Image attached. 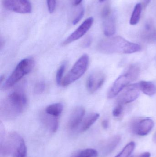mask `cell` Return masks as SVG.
Here are the masks:
<instances>
[{
    "mask_svg": "<svg viewBox=\"0 0 156 157\" xmlns=\"http://www.w3.org/2000/svg\"><path fill=\"white\" fill-rule=\"evenodd\" d=\"M28 101L23 90H16L1 102L0 114L3 119L11 120L17 118L26 109Z\"/></svg>",
    "mask_w": 156,
    "mask_h": 157,
    "instance_id": "1",
    "label": "cell"
},
{
    "mask_svg": "<svg viewBox=\"0 0 156 157\" xmlns=\"http://www.w3.org/2000/svg\"><path fill=\"white\" fill-rule=\"evenodd\" d=\"M98 50L106 54H131L141 50L140 45L132 43L121 36H115L101 40L98 45Z\"/></svg>",
    "mask_w": 156,
    "mask_h": 157,
    "instance_id": "2",
    "label": "cell"
},
{
    "mask_svg": "<svg viewBox=\"0 0 156 157\" xmlns=\"http://www.w3.org/2000/svg\"><path fill=\"white\" fill-rule=\"evenodd\" d=\"M2 156L6 157L12 155L13 157H26L27 147L23 137L17 133H10L4 142L0 144Z\"/></svg>",
    "mask_w": 156,
    "mask_h": 157,
    "instance_id": "3",
    "label": "cell"
},
{
    "mask_svg": "<svg viewBox=\"0 0 156 157\" xmlns=\"http://www.w3.org/2000/svg\"><path fill=\"white\" fill-rule=\"evenodd\" d=\"M140 73V67L138 65L132 64L129 65L114 81L108 93V98H112L117 96L129 84L135 81L139 77Z\"/></svg>",
    "mask_w": 156,
    "mask_h": 157,
    "instance_id": "4",
    "label": "cell"
},
{
    "mask_svg": "<svg viewBox=\"0 0 156 157\" xmlns=\"http://www.w3.org/2000/svg\"><path fill=\"white\" fill-rule=\"evenodd\" d=\"M34 66L35 61L33 58H27L22 60L4 83L2 86L3 89H7L13 87L25 75L29 73Z\"/></svg>",
    "mask_w": 156,
    "mask_h": 157,
    "instance_id": "5",
    "label": "cell"
},
{
    "mask_svg": "<svg viewBox=\"0 0 156 157\" xmlns=\"http://www.w3.org/2000/svg\"><path fill=\"white\" fill-rule=\"evenodd\" d=\"M89 58L87 54H83L77 61L71 70L63 78L61 86H67L74 83L86 72L89 66Z\"/></svg>",
    "mask_w": 156,
    "mask_h": 157,
    "instance_id": "6",
    "label": "cell"
},
{
    "mask_svg": "<svg viewBox=\"0 0 156 157\" xmlns=\"http://www.w3.org/2000/svg\"><path fill=\"white\" fill-rule=\"evenodd\" d=\"M2 4L5 9L18 13H29L32 11L29 0H2Z\"/></svg>",
    "mask_w": 156,
    "mask_h": 157,
    "instance_id": "7",
    "label": "cell"
},
{
    "mask_svg": "<svg viewBox=\"0 0 156 157\" xmlns=\"http://www.w3.org/2000/svg\"><path fill=\"white\" fill-rule=\"evenodd\" d=\"M154 126V122L150 118L137 119L133 121L131 124L132 131L140 136L147 135Z\"/></svg>",
    "mask_w": 156,
    "mask_h": 157,
    "instance_id": "8",
    "label": "cell"
},
{
    "mask_svg": "<svg viewBox=\"0 0 156 157\" xmlns=\"http://www.w3.org/2000/svg\"><path fill=\"white\" fill-rule=\"evenodd\" d=\"M140 90L138 83L127 86L117 98V103L124 105L133 102L139 97Z\"/></svg>",
    "mask_w": 156,
    "mask_h": 157,
    "instance_id": "9",
    "label": "cell"
},
{
    "mask_svg": "<svg viewBox=\"0 0 156 157\" xmlns=\"http://www.w3.org/2000/svg\"><path fill=\"white\" fill-rule=\"evenodd\" d=\"M93 18L89 17L87 18L71 35H70L64 41L62 45L66 46L68 45L84 36L89 30L93 23Z\"/></svg>",
    "mask_w": 156,
    "mask_h": 157,
    "instance_id": "10",
    "label": "cell"
},
{
    "mask_svg": "<svg viewBox=\"0 0 156 157\" xmlns=\"http://www.w3.org/2000/svg\"><path fill=\"white\" fill-rule=\"evenodd\" d=\"M106 78L104 73L97 71L90 75L86 83L87 90L89 93L96 92L104 84Z\"/></svg>",
    "mask_w": 156,
    "mask_h": 157,
    "instance_id": "11",
    "label": "cell"
},
{
    "mask_svg": "<svg viewBox=\"0 0 156 157\" xmlns=\"http://www.w3.org/2000/svg\"><path fill=\"white\" fill-rule=\"evenodd\" d=\"M85 111L82 107H77L73 109L68 122V127L70 130L77 129L82 122Z\"/></svg>",
    "mask_w": 156,
    "mask_h": 157,
    "instance_id": "12",
    "label": "cell"
},
{
    "mask_svg": "<svg viewBox=\"0 0 156 157\" xmlns=\"http://www.w3.org/2000/svg\"><path fill=\"white\" fill-rule=\"evenodd\" d=\"M40 118L45 126L53 133L56 132L58 129V117L52 116L45 112L41 113Z\"/></svg>",
    "mask_w": 156,
    "mask_h": 157,
    "instance_id": "13",
    "label": "cell"
},
{
    "mask_svg": "<svg viewBox=\"0 0 156 157\" xmlns=\"http://www.w3.org/2000/svg\"><path fill=\"white\" fill-rule=\"evenodd\" d=\"M103 18L105 19L103 25L104 35L108 37L111 36L115 33L116 28L114 17L110 14Z\"/></svg>",
    "mask_w": 156,
    "mask_h": 157,
    "instance_id": "14",
    "label": "cell"
},
{
    "mask_svg": "<svg viewBox=\"0 0 156 157\" xmlns=\"http://www.w3.org/2000/svg\"><path fill=\"white\" fill-rule=\"evenodd\" d=\"M142 37L144 40L147 42L156 41V29L150 23L147 24Z\"/></svg>",
    "mask_w": 156,
    "mask_h": 157,
    "instance_id": "15",
    "label": "cell"
},
{
    "mask_svg": "<svg viewBox=\"0 0 156 157\" xmlns=\"http://www.w3.org/2000/svg\"><path fill=\"white\" fill-rule=\"evenodd\" d=\"M100 117V114L98 113H91L88 115L82 122L80 131L82 132H85L98 120Z\"/></svg>",
    "mask_w": 156,
    "mask_h": 157,
    "instance_id": "16",
    "label": "cell"
},
{
    "mask_svg": "<svg viewBox=\"0 0 156 157\" xmlns=\"http://www.w3.org/2000/svg\"><path fill=\"white\" fill-rule=\"evenodd\" d=\"M140 90L147 96L152 97L156 94V86L152 82L140 81L138 83Z\"/></svg>",
    "mask_w": 156,
    "mask_h": 157,
    "instance_id": "17",
    "label": "cell"
},
{
    "mask_svg": "<svg viewBox=\"0 0 156 157\" xmlns=\"http://www.w3.org/2000/svg\"><path fill=\"white\" fill-rule=\"evenodd\" d=\"M63 110V105L61 103H55L50 104L46 107L45 112L52 116L58 117Z\"/></svg>",
    "mask_w": 156,
    "mask_h": 157,
    "instance_id": "18",
    "label": "cell"
},
{
    "mask_svg": "<svg viewBox=\"0 0 156 157\" xmlns=\"http://www.w3.org/2000/svg\"><path fill=\"white\" fill-rule=\"evenodd\" d=\"M121 138L119 136H116L112 137L108 140L104 147V152L106 154L111 153L113 150L115 149L121 141Z\"/></svg>",
    "mask_w": 156,
    "mask_h": 157,
    "instance_id": "19",
    "label": "cell"
},
{
    "mask_svg": "<svg viewBox=\"0 0 156 157\" xmlns=\"http://www.w3.org/2000/svg\"><path fill=\"white\" fill-rule=\"evenodd\" d=\"M142 9V7L141 3H139L136 4V5L135 6L131 19H130V23L131 25H134L139 22L141 17Z\"/></svg>",
    "mask_w": 156,
    "mask_h": 157,
    "instance_id": "20",
    "label": "cell"
},
{
    "mask_svg": "<svg viewBox=\"0 0 156 157\" xmlns=\"http://www.w3.org/2000/svg\"><path fill=\"white\" fill-rule=\"evenodd\" d=\"M135 147L134 142H130L125 147L122 152L115 157H129L133 152Z\"/></svg>",
    "mask_w": 156,
    "mask_h": 157,
    "instance_id": "21",
    "label": "cell"
},
{
    "mask_svg": "<svg viewBox=\"0 0 156 157\" xmlns=\"http://www.w3.org/2000/svg\"><path fill=\"white\" fill-rule=\"evenodd\" d=\"M98 152L95 149L88 148L78 152L73 157H97Z\"/></svg>",
    "mask_w": 156,
    "mask_h": 157,
    "instance_id": "22",
    "label": "cell"
},
{
    "mask_svg": "<svg viewBox=\"0 0 156 157\" xmlns=\"http://www.w3.org/2000/svg\"><path fill=\"white\" fill-rule=\"evenodd\" d=\"M66 63H62L57 71L56 75V81L57 84L58 85H61L63 80V75L66 70Z\"/></svg>",
    "mask_w": 156,
    "mask_h": 157,
    "instance_id": "23",
    "label": "cell"
},
{
    "mask_svg": "<svg viewBox=\"0 0 156 157\" xmlns=\"http://www.w3.org/2000/svg\"><path fill=\"white\" fill-rule=\"evenodd\" d=\"M46 87V85L44 81H41L37 82L34 87V93L37 95H40L45 91Z\"/></svg>",
    "mask_w": 156,
    "mask_h": 157,
    "instance_id": "24",
    "label": "cell"
},
{
    "mask_svg": "<svg viewBox=\"0 0 156 157\" xmlns=\"http://www.w3.org/2000/svg\"><path fill=\"white\" fill-rule=\"evenodd\" d=\"M122 104H118L113 111V115L114 117H118L121 116L123 111Z\"/></svg>",
    "mask_w": 156,
    "mask_h": 157,
    "instance_id": "25",
    "label": "cell"
},
{
    "mask_svg": "<svg viewBox=\"0 0 156 157\" xmlns=\"http://www.w3.org/2000/svg\"><path fill=\"white\" fill-rule=\"evenodd\" d=\"M48 8L50 13H52L55 11L56 7V0H47Z\"/></svg>",
    "mask_w": 156,
    "mask_h": 157,
    "instance_id": "26",
    "label": "cell"
},
{
    "mask_svg": "<svg viewBox=\"0 0 156 157\" xmlns=\"http://www.w3.org/2000/svg\"><path fill=\"white\" fill-rule=\"evenodd\" d=\"M84 14V10L83 8H82L79 13L78 15L75 17V19L72 21V24L73 25H76L79 23L80 21L81 20L82 18L83 17Z\"/></svg>",
    "mask_w": 156,
    "mask_h": 157,
    "instance_id": "27",
    "label": "cell"
},
{
    "mask_svg": "<svg viewBox=\"0 0 156 157\" xmlns=\"http://www.w3.org/2000/svg\"><path fill=\"white\" fill-rule=\"evenodd\" d=\"M91 43V38L88 37L86 38L82 43V47L84 48H89L90 46Z\"/></svg>",
    "mask_w": 156,
    "mask_h": 157,
    "instance_id": "28",
    "label": "cell"
},
{
    "mask_svg": "<svg viewBox=\"0 0 156 157\" xmlns=\"http://www.w3.org/2000/svg\"><path fill=\"white\" fill-rule=\"evenodd\" d=\"M109 121L107 120H104L102 122V125L104 129H106L109 127Z\"/></svg>",
    "mask_w": 156,
    "mask_h": 157,
    "instance_id": "29",
    "label": "cell"
},
{
    "mask_svg": "<svg viewBox=\"0 0 156 157\" xmlns=\"http://www.w3.org/2000/svg\"><path fill=\"white\" fill-rule=\"evenodd\" d=\"M151 157V154L149 152H145V153H143L140 154L139 155L137 156L136 157Z\"/></svg>",
    "mask_w": 156,
    "mask_h": 157,
    "instance_id": "30",
    "label": "cell"
},
{
    "mask_svg": "<svg viewBox=\"0 0 156 157\" xmlns=\"http://www.w3.org/2000/svg\"><path fill=\"white\" fill-rule=\"evenodd\" d=\"M82 0H75L74 4L76 6L79 5L82 2Z\"/></svg>",
    "mask_w": 156,
    "mask_h": 157,
    "instance_id": "31",
    "label": "cell"
},
{
    "mask_svg": "<svg viewBox=\"0 0 156 157\" xmlns=\"http://www.w3.org/2000/svg\"><path fill=\"white\" fill-rule=\"evenodd\" d=\"M151 0H144V4L145 6H147L150 2Z\"/></svg>",
    "mask_w": 156,
    "mask_h": 157,
    "instance_id": "32",
    "label": "cell"
},
{
    "mask_svg": "<svg viewBox=\"0 0 156 157\" xmlns=\"http://www.w3.org/2000/svg\"><path fill=\"white\" fill-rule=\"evenodd\" d=\"M104 1V0H99V1H100V2H103Z\"/></svg>",
    "mask_w": 156,
    "mask_h": 157,
    "instance_id": "33",
    "label": "cell"
},
{
    "mask_svg": "<svg viewBox=\"0 0 156 157\" xmlns=\"http://www.w3.org/2000/svg\"></svg>",
    "mask_w": 156,
    "mask_h": 157,
    "instance_id": "34",
    "label": "cell"
}]
</instances>
